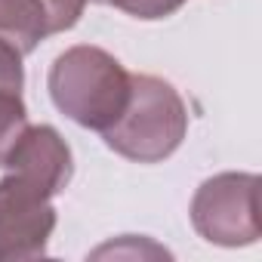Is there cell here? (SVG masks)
Wrapping results in <instances>:
<instances>
[{
  "label": "cell",
  "mask_w": 262,
  "mask_h": 262,
  "mask_svg": "<svg viewBox=\"0 0 262 262\" xmlns=\"http://www.w3.org/2000/svg\"><path fill=\"white\" fill-rule=\"evenodd\" d=\"M86 4L90 0H40L47 22H50V34H62V31L74 28L86 10Z\"/></svg>",
  "instance_id": "9"
},
{
  "label": "cell",
  "mask_w": 262,
  "mask_h": 262,
  "mask_svg": "<svg viewBox=\"0 0 262 262\" xmlns=\"http://www.w3.org/2000/svg\"><path fill=\"white\" fill-rule=\"evenodd\" d=\"M0 37L22 56H31L50 37V22L40 0H0Z\"/></svg>",
  "instance_id": "6"
},
{
  "label": "cell",
  "mask_w": 262,
  "mask_h": 262,
  "mask_svg": "<svg viewBox=\"0 0 262 262\" xmlns=\"http://www.w3.org/2000/svg\"><path fill=\"white\" fill-rule=\"evenodd\" d=\"M22 53L0 37V93H22L25 86V65Z\"/></svg>",
  "instance_id": "10"
},
{
  "label": "cell",
  "mask_w": 262,
  "mask_h": 262,
  "mask_svg": "<svg viewBox=\"0 0 262 262\" xmlns=\"http://www.w3.org/2000/svg\"><path fill=\"white\" fill-rule=\"evenodd\" d=\"M194 231L219 247H247L262 234L259 225V176L256 173H219L191 198Z\"/></svg>",
  "instance_id": "3"
},
{
  "label": "cell",
  "mask_w": 262,
  "mask_h": 262,
  "mask_svg": "<svg viewBox=\"0 0 262 262\" xmlns=\"http://www.w3.org/2000/svg\"><path fill=\"white\" fill-rule=\"evenodd\" d=\"M53 105L83 129H105L129 99V71L102 47H71L56 56L47 74Z\"/></svg>",
  "instance_id": "1"
},
{
  "label": "cell",
  "mask_w": 262,
  "mask_h": 262,
  "mask_svg": "<svg viewBox=\"0 0 262 262\" xmlns=\"http://www.w3.org/2000/svg\"><path fill=\"white\" fill-rule=\"evenodd\" d=\"M4 170L34 182L50 198H56L68 188L74 176V158L56 126L34 123L22 129V136L16 139V145L4 161Z\"/></svg>",
  "instance_id": "5"
},
{
  "label": "cell",
  "mask_w": 262,
  "mask_h": 262,
  "mask_svg": "<svg viewBox=\"0 0 262 262\" xmlns=\"http://www.w3.org/2000/svg\"><path fill=\"white\" fill-rule=\"evenodd\" d=\"M90 4H105V0H90Z\"/></svg>",
  "instance_id": "11"
},
{
  "label": "cell",
  "mask_w": 262,
  "mask_h": 262,
  "mask_svg": "<svg viewBox=\"0 0 262 262\" xmlns=\"http://www.w3.org/2000/svg\"><path fill=\"white\" fill-rule=\"evenodd\" d=\"M53 228L56 207L43 188L16 173L0 179V262H31L47 256Z\"/></svg>",
  "instance_id": "4"
},
{
  "label": "cell",
  "mask_w": 262,
  "mask_h": 262,
  "mask_svg": "<svg viewBox=\"0 0 262 262\" xmlns=\"http://www.w3.org/2000/svg\"><path fill=\"white\" fill-rule=\"evenodd\" d=\"M105 4L126 13V16H133V19L155 22V19H167L176 10H182L185 0H105Z\"/></svg>",
  "instance_id": "8"
},
{
  "label": "cell",
  "mask_w": 262,
  "mask_h": 262,
  "mask_svg": "<svg viewBox=\"0 0 262 262\" xmlns=\"http://www.w3.org/2000/svg\"><path fill=\"white\" fill-rule=\"evenodd\" d=\"M28 126V108L22 102V93H0V167H4L10 148Z\"/></svg>",
  "instance_id": "7"
},
{
  "label": "cell",
  "mask_w": 262,
  "mask_h": 262,
  "mask_svg": "<svg viewBox=\"0 0 262 262\" xmlns=\"http://www.w3.org/2000/svg\"><path fill=\"white\" fill-rule=\"evenodd\" d=\"M188 133V108L179 90L155 74H129V99L102 133L105 145L136 164L167 161Z\"/></svg>",
  "instance_id": "2"
}]
</instances>
